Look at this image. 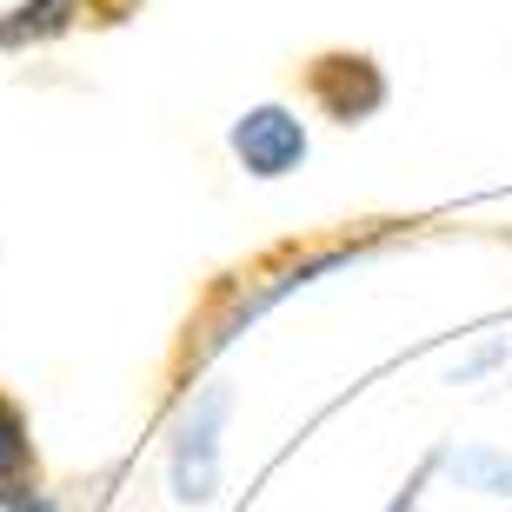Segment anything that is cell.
<instances>
[{
  "instance_id": "6da1fadb",
  "label": "cell",
  "mask_w": 512,
  "mask_h": 512,
  "mask_svg": "<svg viewBox=\"0 0 512 512\" xmlns=\"http://www.w3.org/2000/svg\"><path fill=\"white\" fill-rule=\"evenodd\" d=\"M220 419H227V393H200V406H187L173 433V493L187 506H207L220 486Z\"/></svg>"
},
{
  "instance_id": "7a4b0ae2",
  "label": "cell",
  "mask_w": 512,
  "mask_h": 512,
  "mask_svg": "<svg viewBox=\"0 0 512 512\" xmlns=\"http://www.w3.org/2000/svg\"><path fill=\"white\" fill-rule=\"evenodd\" d=\"M453 473L459 479H473V486H479V493H512V459H499V453H459L453 459Z\"/></svg>"
},
{
  "instance_id": "3957f363",
  "label": "cell",
  "mask_w": 512,
  "mask_h": 512,
  "mask_svg": "<svg viewBox=\"0 0 512 512\" xmlns=\"http://www.w3.org/2000/svg\"><path fill=\"white\" fill-rule=\"evenodd\" d=\"M20 473H27V439H20L14 406H0V493L20 486Z\"/></svg>"
}]
</instances>
